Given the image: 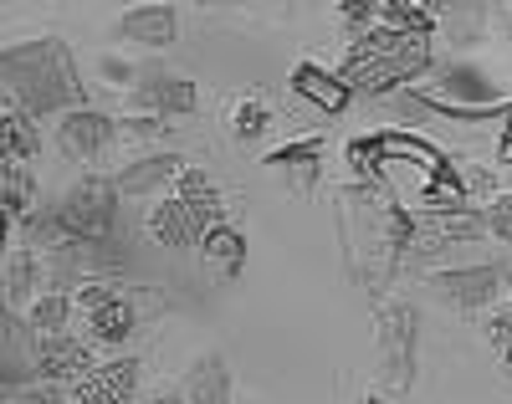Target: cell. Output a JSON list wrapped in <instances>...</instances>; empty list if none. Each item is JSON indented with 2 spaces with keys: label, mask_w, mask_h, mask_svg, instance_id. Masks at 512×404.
Returning <instances> with one entry per match:
<instances>
[{
  "label": "cell",
  "mask_w": 512,
  "mask_h": 404,
  "mask_svg": "<svg viewBox=\"0 0 512 404\" xmlns=\"http://www.w3.org/2000/svg\"><path fill=\"white\" fill-rule=\"evenodd\" d=\"M164 179H185V159L180 154H154V159H144V164H134L123 179H113L118 185V195H139V190H149V185H164Z\"/></svg>",
  "instance_id": "obj_13"
},
{
  "label": "cell",
  "mask_w": 512,
  "mask_h": 404,
  "mask_svg": "<svg viewBox=\"0 0 512 404\" xmlns=\"http://www.w3.org/2000/svg\"><path fill=\"white\" fill-rule=\"evenodd\" d=\"M487 338L497 348H512V307H502V312H492V318H487Z\"/></svg>",
  "instance_id": "obj_22"
},
{
  "label": "cell",
  "mask_w": 512,
  "mask_h": 404,
  "mask_svg": "<svg viewBox=\"0 0 512 404\" xmlns=\"http://www.w3.org/2000/svg\"><path fill=\"white\" fill-rule=\"evenodd\" d=\"M384 26H395V31H415V36H431L436 26V11L431 6H410V0H390V6L379 11Z\"/></svg>",
  "instance_id": "obj_18"
},
{
  "label": "cell",
  "mask_w": 512,
  "mask_h": 404,
  "mask_svg": "<svg viewBox=\"0 0 512 404\" xmlns=\"http://www.w3.org/2000/svg\"><path fill=\"white\" fill-rule=\"evenodd\" d=\"M425 67H431V36L374 26V31L354 36V47H349L344 67H338V77H344L349 93H390V87L410 82Z\"/></svg>",
  "instance_id": "obj_2"
},
{
  "label": "cell",
  "mask_w": 512,
  "mask_h": 404,
  "mask_svg": "<svg viewBox=\"0 0 512 404\" xmlns=\"http://www.w3.org/2000/svg\"><path fill=\"white\" fill-rule=\"evenodd\" d=\"M175 31H180L175 6H139V11H128V16L118 21V36L139 41V47H169V41H175Z\"/></svg>",
  "instance_id": "obj_10"
},
{
  "label": "cell",
  "mask_w": 512,
  "mask_h": 404,
  "mask_svg": "<svg viewBox=\"0 0 512 404\" xmlns=\"http://www.w3.org/2000/svg\"><path fill=\"white\" fill-rule=\"evenodd\" d=\"M369 404H384V399H369Z\"/></svg>",
  "instance_id": "obj_27"
},
{
  "label": "cell",
  "mask_w": 512,
  "mask_h": 404,
  "mask_svg": "<svg viewBox=\"0 0 512 404\" xmlns=\"http://www.w3.org/2000/svg\"><path fill=\"white\" fill-rule=\"evenodd\" d=\"M77 312H82V333H88L93 348H118V343H128V333H134V302L108 282L82 287Z\"/></svg>",
  "instance_id": "obj_4"
},
{
  "label": "cell",
  "mask_w": 512,
  "mask_h": 404,
  "mask_svg": "<svg viewBox=\"0 0 512 404\" xmlns=\"http://www.w3.org/2000/svg\"><path fill=\"white\" fill-rule=\"evenodd\" d=\"M41 277V266H36V256H26V251H16L11 256V272H6V297H11V312L21 307V297H26V287Z\"/></svg>",
  "instance_id": "obj_20"
},
{
  "label": "cell",
  "mask_w": 512,
  "mask_h": 404,
  "mask_svg": "<svg viewBox=\"0 0 512 404\" xmlns=\"http://www.w3.org/2000/svg\"><path fill=\"white\" fill-rule=\"evenodd\" d=\"M139 108H154V118H180L195 108V87L185 77H169V72H154L139 82V93H134Z\"/></svg>",
  "instance_id": "obj_9"
},
{
  "label": "cell",
  "mask_w": 512,
  "mask_h": 404,
  "mask_svg": "<svg viewBox=\"0 0 512 404\" xmlns=\"http://www.w3.org/2000/svg\"><path fill=\"white\" fill-rule=\"evenodd\" d=\"M98 364H93V348L82 343V338H41L36 343V379H47V384H82Z\"/></svg>",
  "instance_id": "obj_5"
},
{
  "label": "cell",
  "mask_w": 512,
  "mask_h": 404,
  "mask_svg": "<svg viewBox=\"0 0 512 404\" xmlns=\"http://www.w3.org/2000/svg\"><path fill=\"white\" fill-rule=\"evenodd\" d=\"M200 251H205V261L216 266L221 277H236L241 266H246V236L236 226H216V231L200 241Z\"/></svg>",
  "instance_id": "obj_14"
},
{
  "label": "cell",
  "mask_w": 512,
  "mask_h": 404,
  "mask_svg": "<svg viewBox=\"0 0 512 404\" xmlns=\"http://www.w3.org/2000/svg\"><path fill=\"white\" fill-rule=\"evenodd\" d=\"M41 149V133L31 123V113H21L16 103H6V164H26Z\"/></svg>",
  "instance_id": "obj_16"
},
{
  "label": "cell",
  "mask_w": 512,
  "mask_h": 404,
  "mask_svg": "<svg viewBox=\"0 0 512 404\" xmlns=\"http://www.w3.org/2000/svg\"><path fill=\"white\" fill-rule=\"evenodd\" d=\"M113 133H118L113 118L77 108V113H67V118L57 123V149H62L67 159H98V154L113 144Z\"/></svg>",
  "instance_id": "obj_7"
},
{
  "label": "cell",
  "mask_w": 512,
  "mask_h": 404,
  "mask_svg": "<svg viewBox=\"0 0 512 404\" xmlns=\"http://www.w3.org/2000/svg\"><path fill=\"white\" fill-rule=\"evenodd\" d=\"M216 226H221V195H216V185H210V174H200V169H185L175 195H169L164 205H154V215H149L154 241L175 246V251L200 246Z\"/></svg>",
  "instance_id": "obj_3"
},
{
  "label": "cell",
  "mask_w": 512,
  "mask_h": 404,
  "mask_svg": "<svg viewBox=\"0 0 512 404\" xmlns=\"http://www.w3.org/2000/svg\"><path fill=\"white\" fill-rule=\"evenodd\" d=\"M502 374L512 379V348H502Z\"/></svg>",
  "instance_id": "obj_25"
},
{
  "label": "cell",
  "mask_w": 512,
  "mask_h": 404,
  "mask_svg": "<svg viewBox=\"0 0 512 404\" xmlns=\"http://www.w3.org/2000/svg\"><path fill=\"white\" fill-rule=\"evenodd\" d=\"M154 404H190V399H180V394H159Z\"/></svg>",
  "instance_id": "obj_26"
},
{
  "label": "cell",
  "mask_w": 512,
  "mask_h": 404,
  "mask_svg": "<svg viewBox=\"0 0 512 404\" xmlns=\"http://www.w3.org/2000/svg\"><path fill=\"white\" fill-rule=\"evenodd\" d=\"M139 389V358H113L98 364L82 384H72V404H134Z\"/></svg>",
  "instance_id": "obj_6"
},
{
  "label": "cell",
  "mask_w": 512,
  "mask_h": 404,
  "mask_svg": "<svg viewBox=\"0 0 512 404\" xmlns=\"http://www.w3.org/2000/svg\"><path fill=\"white\" fill-rule=\"evenodd\" d=\"M308 154H318V139H308V144H292V149H282V154H272L267 164H297V159H308Z\"/></svg>",
  "instance_id": "obj_23"
},
{
  "label": "cell",
  "mask_w": 512,
  "mask_h": 404,
  "mask_svg": "<svg viewBox=\"0 0 512 404\" xmlns=\"http://www.w3.org/2000/svg\"><path fill=\"white\" fill-rule=\"evenodd\" d=\"M6 93L21 113L41 118V113H72L82 103V82H77V62L62 41H31V47H11L6 52Z\"/></svg>",
  "instance_id": "obj_1"
},
{
  "label": "cell",
  "mask_w": 512,
  "mask_h": 404,
  "mask_svg": "<svg viewBox=\"0 0 512 404\" xmlns=\"http://www.w3.org/2000/svg\"><path fill=\"white\" fill-rule=\"evenodd\" d=\"M267 123H272V113H267L262 98H246V103L231 108V133H236V139H256V133H262Z\"/></svg>",
  "instance_id": "obj_19"
},
{
  "label": "cell",
  "mask_w": 512,
  "mask_h": 404,
  "mask_svg": "<svg viewBox=\"0 0 512 404\" xmlns=\"http://www.w3.org/2000/svg\"><path fill=\"white\" fill-rule=\"evenodd\" d=\"M0 200H6V215L16 220H31L36 215V185H31V174H26V164H6V174H0Z\"/></svg>",
  "instance_id": "obj_15"
},
{
  "label": "cell",
  "mask_w": 512,
  "mask_h": 404,
  "mask_svg": "<svg viewBox=\"0 0 512 404\" xmlns=\"http://www.w3.org/2000/svg\"><path fill=\"white\" fill-rule=\"evenodd\" d=\"M292 87L303 98H313L323 113H344V103H349V87H344V77H328L323 67H313V62H303L292 72Z\"/></svg>",
  "instance_id": "obj_11"
},
{
  "label": "cell",
  "mask_w": 512,
  "mask_h": 404,
  "mask_svg": "<svg viewBox=\"0 0 512 404\" xmlns=\"http://www.w3.org/2000/svg\"><path fill=\"white\" fill-rule=\"evenodd\" d=\"M72 307H77L72 292H47V297H36V302H31V333L57 338V333L72 323Z\"/></svg>",
  "instance_id": "obj_17"
},
{
  "label": "cell",
  "mask_w": 512,
  "mask_h": 404,
  "mask_svg": "<svg viewBox=\"0 0 512 404\" xmlns=\"http://www.w3.org/2000/svg\"><path fill=\"white\" fill-rule=\"evenodd\" d=\"M482 226L497 236V241H512V195H497L492 210L482 215Z\"/></svg>",
  "instance_id": "obj_21"
},
{
  "label": "cell",
  "mask_w": 512,
  "mask_h": 404,
  "mask_svg": "<svg viewBox=\"0 0 512 404\" xmlns=\"http://www.w3.org/2000/svg\"><path fill=\"white\" fill-rule=\"evenodd\" d=\"M185 399H190V404H226V399H231V374H226V364H221L216 353L200 358V364L190 369Z\"/></svg>",
  "instance_id": "obj_12"
},
{
  "label": "cell",
  "mask_w": 512,
  "mask_h": 404,
  "mask_svg": "<svg viewBox=\"0 0 512 404\" xmlns=\"http://www.w3.org/2000/svg\"><path fill=\"white\" fill-rule=\"evenodd\" d=\"M21 404H62V384H47V389H26Z\"/></svg>",
  "instance_id": "obj_24"
},
{
  "label": "cell",
  "mask_w": 512,
  "mask_h": 404,
  "mask_svg": "<svg viewBox=\"0 0 512 404\" xmlns=\"http://www.w3.org/2000/svg\"><path fill=\"white\" fill-rule=\"evenodd\" d=\"M497 287H502V266H461V272L436 277V297H446L451 307H466V312L487 307Z\"/></svg>",
  "instance_id": "obj_8"
}]
</instances>
